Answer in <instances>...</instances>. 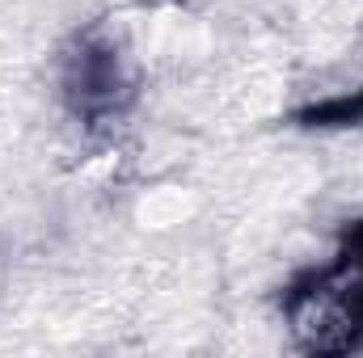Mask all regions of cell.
<instances>
[{"mask_svg":"<svg viewBox=\"0 0 363 358\" xmlns=\"http://www.w3.org/2000/svg\"><path fill=\"white\" fill-rule=\"evenodd\" d=\"M287 321L304 350L342 354L363 342V224L330 266L313 270L287 295Z\"/></svg>","mask_w":363,"mask_h":358,"instance_id":"obj_1","label":"cell"},{"mask_svg":"<svg viewBox=\"0 0 363 358\" xmlns=\"http://www.w3.org/2000/svg\"><path fill=\"white\" fill-rule=\"evenodd\" d=\"M127 68L114 55V47L89 42L81 47V55L72 59V93L81 97V105L89 110H110L123 93H127Z\"/></svg>","mask_w":363,"mask_h":358,"instance_id":"obj_2","label":"cell"},{"mask_svg":"<svg viewBox=\"0 0 363 358\" xmlns=\"http://www.w3.org/2000/svg\"><path fill=\"white\" fill-rule=\"evenodd\" d=\"M308 122H355L363 118V55H355V72L347 64H338L325 81V89L313 93V101L304 105Z\"/></svg>","mask_w":363,"mask_h":358,"instance_id":"obj_3","label":"cell"}]
</instances>
